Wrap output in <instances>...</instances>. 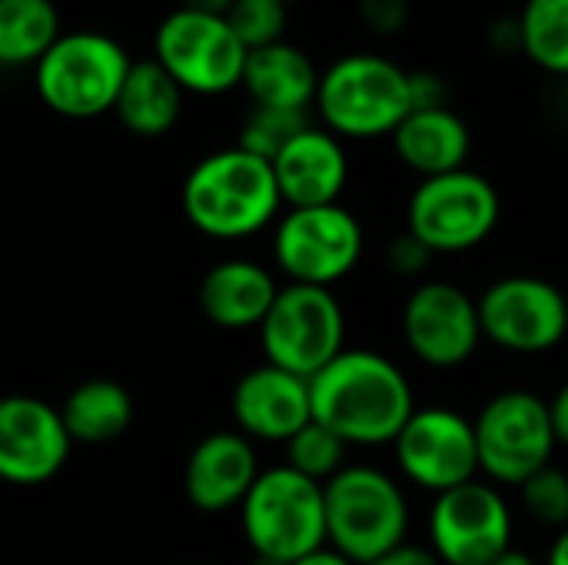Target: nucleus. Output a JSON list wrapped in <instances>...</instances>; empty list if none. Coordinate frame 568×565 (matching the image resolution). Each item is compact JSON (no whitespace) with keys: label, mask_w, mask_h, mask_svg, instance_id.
Instances as JSON below:
<instances>
[{"label":"nucleus","mask_w":568,"mask_h":565,"mask_svg":"<svg viewBox=\"0 0 568 565\" xmlns=\"http://www.w3.org/2000/svg\"><path fill=\"white\" fill-rule=\"evenodd\" d=\"M313 420L333 430L346 446L396 443L416 396L406 373L373 350H343L310 380Z\"/></svg>","instance_id":"nucleus-1"},{"label":"nucleus","mask_w":568,"mask_h":565,"mask_svg":"<svg viewBox=\"0 0 568 565\" xmlns=\"http://www.w3.org/2000/svg\"><path fill=\"white\" fill-rule=\"evenodd\" d=\"M186 220L213 240H246L266 230L283 206L273 163L226 147L203 157L183 180Z\"/></svg>","instance_id":"nucleus-2"},{"label":"nucleus","mask_w":568,"mask_h":565,"mask_svg":"<svg viewBox=\"0 0 568 565\" xmlns=\"http://www.w3.org/2000/svg\"><path fill=\"white\" fill-rule=\"evenodd\" d=\"M313 107L339 140L393 137L413 113L409 70L383 53H346L320 73Z\"/></svg>","instance_id":"nucleus-3"},{"label":"nucleus","mask_w":568,"mask_h":565,"mask_svg":"<svg viewBox=\"0 0 568 565\" xmlns=\"http://www.w3.org/2000/svg\"><path fill=\"white\" fill-rule=\"evenodd\" d=\"M326 546L356 565L376 563L406 543L409 503L403 486L376 466H346L323 486Z\"/></svg>","instance_id":"nucleus-4"},{"label":"nucleus","mask_w":568,"mask_h":565,"mask_svg":"<svg viewBox=\"0 0 568 565\" xmlns=\"http://www.w3.org/2000/svg\"><path fill=\"white\" fill-rule=\"evenodd\" d=\"M130 67L133 60L123 43L106 33H60L57 43L37 60L33 87L53 113L93 120L100 113H113Z\"/></svg>","instance_id":"nucleus-5"},{"label":"nucleus","mask_w":568,"mask_h":565,"mask_svg":"<svg viewBox=\"0 0 568 565\" xmlns=\"http://www.w3.org/2000/svg\"><path fill=\"white\" fill-rule=\"evenodd\" d=\"M240 523L260 559L293 565L326 546L323 486L290 466L263 470L240 506Z\"/></svg>","instance_id":"nucleus-6"},{"label":"nucleus","mask_w":568,"mask_h":565,"mask_svg":"<svg viewBox=\"0 0 568 565\" xmlns=\"http://www.w3.org/2000/svg\"><path fill=\"white\" fill-rule=\"evenodd\" d=\"M260 346L266 363L313 380L346 350V313L333 290L303 283L280 286L260 323Z\"/></svg>","instance_id":"nucleus-7"},{"label":"nucleus","mask_w":568,"mask_h":565,"mask_svg":"<svg viewBox=\"0 0 568 565\" xmlns=\"http://www.w3.org/2000/svg\"><path fill=\"white\" fill-rule=\"evenodd\" d=\"M479 473L493 486H523L539 470L552 466L556 430L549 403L529 390H506L493 396L473 420Z\"/></svg>","instance_id":"nucleus-8"},{"label":"nucleus","mask_w":568,"mask_h":565,"mask_svg":"<svg viewBox=\"0 0 568 565\" xmlns=\"http://www.w3.org/2000/svg\"><path fill=\"white\" fill-rule=\"evenodd\" d=\"M503 203L496 186L476 170H453L419 180L406 206V230L439 253H466L486 243L499 223Z\"/></svg>","instance_id":"nucleus-9"},{"label":"nucleus","mask_w":568,"mask_h":565,"mask_svg":"<svg viewBox=\"0 0 568 565\" xmlns=\"http://www.w3.org/2000/svg\"><path fill=\"white\" fill-rule=\"evenodd\" d=\"M246 47L226 17L176 7L153 37V60L183 87V93L216 97L243 83Z\"/></svg>","instance_id":"nucleus-10"},{"label":"nucleus","mask_w":568,"mask_h":565,"mask_svg":"<svg viewBox=\"0 0 568 565\" xmlns=\"http://www.w3.org/2000/svg\"><path fill=\"white\" fill-rule=\"evenodd\" d=\"M363 246V226L343 203L286 210L273 233V260L290 283L323 290L356 270Z\"/></svg>","instance_id":"nucleus-11"},{"label":"nucleus","mask_w":568,"mask_h":565,"mask_svg":"<svg viewBox=\"0 0 568 565\" xmlns=\"http://www.w3.org/2000/svg\"><path fill=\"white\" fill-rule=\"evenodd\" d=\"M489 343L536 356L568 340V296L542 276H503L476 300Z\"/></svg>","instance_id":"nucleus-12"},{"label":"nucleus","mask_w":568,"mask_h":565,"mask_svg":"<svg viewBox=\"0 0 568 565\" xmlns=\"http://www.w3.org/2000/svg\"><path fill=\"white\" fill-rule=\"evenodd\" d=\"M513 513L493 483H466L436 496L429 549L443 565H489L513 543Z\"/></svg>","instance_id":"nucleus-13"},{"label":"nucleus","mask_w":568,"mask_h":565,"mask_svg":"<svg viewBox=\"0 0 568 565\" xmlns=\"http://www.w3.org/2000/svg\"><path fill=\"white\" fill-rule=\"evenodd\" d=\"M393 450L403 476L433 496L466 486L479 473L473 420L446 406L416 410L396 436Z\"/></svg>","instance_id":"nucleus-14"},{"label":"nucleus","mask_w":568,"mask_h":565,"mask_svg":"<svg viewBox=\"0 0 568 565\" xmlns=\"http://www.w3.org/2000/svg\"><path fill=\"white\" fill-rule=\"evenodd\" d=\"M403 336L419 363L456 370L479 350V303L456 283H423L403 306Z\"/></svg>","instance_id":"nucleus-15"},{"label":"nucleus","mask_w":568,"mask_h":565,"mask_svg":"<svg viewBox=\"0 0 568 565\" xmlns=\"http://www.w3.org/2000/svg\"><path fill=\"white\" fill-rule=\"evenodd\" d=\"M70 433L60 410L37 396H0V480L10 486L50 483L67 456Z\"/></svg>","instance_id":"nucleus-16"},{"label":"nucleus","mask_w":568,"mask_h":565,"mask_svg":"<svg viewBox=\"0 0 568 565\" xmlns=\"http://www.w3.org/2000/svg\"><path fill=\"white\" fill-rule=\"evenodd\" d=\"M230 410L246 440L290 443L306 423H313L310 380L273 363L253 366L236 380Z\"/></svg>","instance_id":"nucleus-17"},{"label":"nucleus","mask_w":568,"mask_h":565,"mask_svg":"<svg viewBox=\"0 0 568 565\" xmlns=\"http://www.w3.org/2000/svg\"><path fill=\"white\" fill-rule=\"evenodd\" d=\"M273 176L283 206L290 210L339 203L349 180V160L343 140L326 127L310 123L280 150V157L273 160Z\"/></svg>","instance_id":"nucleus-18"},{"label":"nucleus","mask_w":568,"mask_h":565,"mask_svg":"<svg viewBox=\"0 0 568 565\" xmlns=\"http://www.w3.org/2000/svg\"><path fill=\"white\" fill-rule=\"evenodd\" d=\"M256 480V450L243 433H210L193 446L183 470L186 500L200 513H226L243 506Z\"/></svg>","instance_id":"nucleus-19"},{"label":"nucleus","mask_w":568,"mask_h":565,"mask_svg":"<svg viewBox=\"0 0 568 565\" xmlns=\"http://www.w3.org/2000/svg\"><path fill=\"white\" fill-rule=\"evenodd\" d=\"M280 286L253 260H223L200 283V310L220 330H260Z\"/></svg>","instance_id":"nucleus-20"},{"label":"nucleus","mask_w":568,"mask_h":565,"mask_svg":"<svg viewBox=\"0 0 568 565\" xmlns=\"http://www.w3.org/2000/svg\"><path fill=\"white\" fill-rule=\"evenodd\" d=\"M399 163L423 180L463 170L473 150V133L453 107L413 110L393 133Z\"/></svg>","instance_id":"nucleus-21"},{"label":"nucleus","mask_w":568,"mask_h":565,"mask_svg":"<svg viewBox=\"0 0 568 565\" xmlns=\"http://www.w3.org/2000/svg\"><path fill=\"white\" fill-rule=\"evenodd\" d=\"M253 107H276V110H310L320 90V70L313 57L290 43L276 40L270 47L250 50L240 83Z\"/></svg>","instance_id":"nucleus-22"},{"label":"nucleus","mask_w":568,"mask_h":565,"mask_svg":"<svg viewBox=\"0 0 568 565\" xmlns=\"http://www.w3.org/2000/svg\"><path fill=\"white\" fill-rule=\"evenodd\" d=\"M183 97V87L153 57L133 60L113 113L136 137H163L180 123Z\"/></svg>","instance_id":"nucleus-23"},{"label":"nucleus","mask_w":568,"mask_h":565,"mask_svg":"<svg viewBox=\"0 0 568 565\" xmlns=\"http://www.w3.org/2000/svg\"><path fill=\"white\" fill-rule=\"evenodd\" d=\"M60 420L73 443L100 446L120 440L133 423V396L116 380H87L60 406Z\"/></svg>","instance_id":"nucleus-24"},{"label":"nucleus","mask_w":568,"mask_h":565,"mask_svg":"<svg viewBox=\"0 0 568 565\" xmlns=\"http://www.w3.org/2000/svg\"><path fill=\"white\" fill-rule=\"evenodd\" d=\"M57 37L60 13L53 0H0V67H37Z\"/></svg>","instance_id":"nucleus-25"},{"label":"nucleus","mask_w":568,"mask_h":565,"mask_svg":"<svg viewBox=\"0 0 568 565\" xmlns=\"http://www.w3.org/2000/svg\"><path fill=\"white\" fill-rule=\"evenodd\" d=\"M516 43L539 70L568 77V0H526Z\"/></svg>","instance_id":"nucleus-26"},{"label":"nucleus","mask_w":568,"mask_h":565,"mask_svg":"<svg viewBox=\"0 0 568 565\" xmlns=\"http://www.w3.org/2000/svg\"><path fill=\"white\" fill-rule=\"evenodd\" d=\"M286 466L296 470L300 476L326 486L336 473L346 470V443L333 430H326L313 420L286 443Z\"/></svg>","instance_id":"nucleus-27"},{"label":"nucleus","mask_w":568,"mask_h":565,"mask_svg":"<svg viewBox=\"0 0 568 565\" xmlns=\"http://www.w3.org/2000/svg\"><path fill=\"white\" fill-rule=\"evenodd\" d=\"M310 127V117L303 110H276V107H253L240 127V143L246 153L263 157V160H276L280 150Z\"/></svg>","instance_id":"nucleus-28"},{"label":"nucleus","mask_w":568,"mask_h":565,"mask_svg":"<svg viewBox=\"0 0 568 565\" xmlns=\"http://www.w3.org/2000/svg\"><path fill=\"white\" fill-rule=\"evenodd\" d=\"M226 23L246 50L270 47L286 33V3L283 0H236L226 13Z\"/></svg>","instance_id":"nucleus-29"},{"label":"nucleus","mask_w":568,"mask_h":565,"mask_svg":"<svg viewBox=\"0 0 568 565\" xmlns=\"http://www.w3.org/2000/svg\"><path fill=\"white\" fill-rule=\"evenodd\" d=\"M523 506L526 513L542 523V526H556L566 529L568 526V476L556 466L539 470L536 476H529L523 486Z\"/></svg>","instance_id":"nucleus-30"},{"label":"nucleus","mask_w":568,"mask_h":565,"mask_svg":"<svg viewBox=\"0 0 568 565\" xmlns=\"http://www.w3.org/2000/svg\"><path fill=\"white\" fill-rule=\"evenodd\" d=\"M363 23L376 33V37H393L409 23L413 13V0H356Z\"/></svg>","instance_id":"nucleus-31"},{"label":"nucleus","mask_w":568,"mask_h":565,"mask_svg":"<svg viewBox=\"0 0 568 565\" xmlns=\"http://www.w3.org/2000/svg\"><path fill=\"white\" fill-rule=\"evenodd\" d=\"M386 260H389V270H393L396 276L413 280V276L426 273V266H429V260H433V250H429L426 243H419V240L406 230V233H399V236L389 243Z\"/></svg>","instance_id":"nucleus-32"},{"label":"nucleus","mask_w":568,"mask_h":565,"mask_svg":"<svg viewBox=\"0 0 568 565\" xmlns=\"http://www.w3.org/2000/svg\"><path fill=\"white\" fill-rule=\"evenodd\" d=\"M409 97L413 110H433V107H449V87L443 77L429 70H409Z\"/></svg>","instance_id":"nucleus-33"},{"label":"nucleus","mask_w":568,"mask_h":565,"mask_svg":"<svg viewBox=\"0 0 568 565\" xmlns=\"http://www.w3.org/2000/svg\"><path fill=\"white\" fill-rule=\"evenodd\" d=\"M369 565H443L439 556L429 546H416V543H399L396 549L383 553L376 563Z\"/></svg>","instance_id":"nucleus-34"},{"label":"nucleus","mask_w":568,"mask_h":565,"mask_svg":"<svg viewBox=\"0 0 568 565\" xmlns=\"http://www.w3.org/2000/svg\"><path fill=\"white\" fill-rule=\"evenodd\" d=\"M549 416H552L556 443L568 446V383H562V386H559V393L549 400Z\"/></svg>","instance_id":"nucleus-35"},{"label":"nucleus","mask_w":568,"mask_h":565,"mask_svg":"<svg viewBox=\"0 0 568 565\" xmlns=\"http://www.w3.org/2000/svg\"><path fill=\"white\" fill-rule=\"evenodd\" d=\"M293 565H356V563H353V559H346L343 553H336L333 546H320L316 553H310V556L296 559Z\"/></svg>","instance_id":"nucleus-36"},{"label":"nucleus","mask_w":568,"mask_h":565,"mask_svg":"<svg viewBox=\"0 0 568 565\" xmlns=\"http://www.w3.org/2000/svg\"><path fill=\"white\" fill-rule=\"evenodd\" d=\"M233 3L236 0H183V7L200 10V13H213V17H226Z\"/></svg>","instance_id":"nucleus-37"},{"label":"nucleus","mask_w":568,"mask_h":565,"mask_svg":"<svg viewBox=\"0 0 568 565\" xmlns=\"http://www.w3.org/2000/svg\"><path fill=\"white\" fill-rule=\"evenodd\" d=\"M489 565H539V559L532 556V553H526V549H516V546H509L503 556H496Z\"/></svg>","instance_id":"nucleus-38"},{"label":"nucleus","mask_w":568,"mask_h":565,"mask_svg":"<svg viewBox=\"0 0 568 565\" xmlns=\"http://www.w3.org/2000/svg\"><path fill=\"white\" fill-rule=\"evenodd\" d=\"M546 565H568V526L559 533V539L552 543Z\"/></svg>","instance_id":"nucleus-39"},{"label":"nucleus","mask_w":568,"mask_h":565,"mask_svg":"<svg viewBox=\"0 0 568 565\" xmlns=\"http://www.w3.org/2000/svg\"><path fill=\"white\" fill-rule=\"evenodd\" d=\"M253 565H283V563H273V559H260V556H256V559H253Z\"/></svg>","instance_id":"nucleus-40"},{"label":"nucleus","mask_w":568,"mask_h":565,"mask_svg":"<svg viewBox=\"0 0 568 565\" xmlns=\"http://www.w3.org/2000/svg\"><path fill=\"white\" fill-rule=\"evenodd\" d=\"M566 100H568V77H566Z\"/></svg>","instance_id":"nucleus-41"},{"label":"nucleus","mask_w":568,"mask_h":565,"mask_svg":"<svg viewBox=\"0 0 568 565\" xmlns=\"http://www.w3.org/2000/svg\"><path fill=\"white\" fill-rule=\"evenodd\" d=\"M283 3H290V0H283Z\"/></svg>","instance_id":"nucleus-42"}]
</instances>
